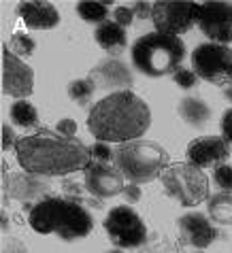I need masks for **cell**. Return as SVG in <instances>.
Returning a JSON list of instances; mask_svg holds the SVG:
<instances>
[{"label": "cell", "mask_w": 232, "mask_h": 253, "mask_svg": "<svg viewBox=\"0 0 232 253\" xmlns=\"http://www.w3.org/2000/svg\"><path fill=\"white\" fill-rule=\"evenodd\" d=\"M17 162L26 172L41 177H62L77 170H86L92 162L90 147L79 138H66L55 130L41 128L37 134L24 136L15 147Z\"/></svg>", "instance_id": "6da1fadb"}, {"label": "cell", "mask_w": 232, "mask_h": 253, "mask_svg": "<svg viewBox=\"0 0 232 253\" xmlns=\"http://www.w3.org/2000/svg\"><path fill=\"white\" fill-rule=\"evenodd\" d=\"M151 124V111L135 92H115L98 100L88 115V130L98 143H130L143 138Z\"/></svg>", "instance_id": "7a4b0ae2"}, {"label": "cell", "mask_w": 232, "mask_h": 253, "mask_svg": "<svg viewBox=\"0 0 232 253\" xmlns=\"http://www.w3.org/2000/svg\"><path fill=\"white\" fill-rule=\"evenodd\" d=\"M30 228L39 234H55L66 243L81 241L94 230L92 213L75 200L45 198L34 205L28 215Z\"/></svg>", "instance_id": "3957f363"}, {"label": "cell", "mask_w": 232, "mask_h": 253, "mask_svg": "<svg viewBox=\"0 0 232 253\" xmlns=\"http://www.w3.org/2000/svg\"><path fill=\"white\" fill-rule=\"evenodd\" d=\"M113 166L130 183H149L171 166L168 151L156 140L137 138L113 149Z\"/></svg>", "instance_id": "277c9868"}, {"label": "cell", "mask_w": 232, "mask_h": 253, "mask_svg": "<svg viewBox=\"0 0 232 253\" xmlns=\"http://www.w3.org/2000/svg\"><path fill=\"white\" fill-rule=\"evenodd\" d=\"M186 58V45L179 37L162 32L143 34L132 45V64L147 77L175 75Z\"/></svg>", "instance_id": "5b68a950"}, {"label": "cell", "mask_w": 232, "mask_h": 253, "mask_svg": "<svg viewBox=\"0 0 232 253\" xmlns=\"http://www.w3.org/2000/svg\"><path fill=\"white\" fill-rule=\"evenodd\" d=\"M162 187L181 207H196L209 200V177L202 172V168L189 162L168 166L162 172Z\"/></svg>", "instance_id": "8992f818"}, {"label": "cell", "mask_w": 232, "mask_h": 253, "mask_svg": "<svg viewBox=\"0 0 232 253\" xmlns=\"http://www.w3.org/2000/svg\"><path fill=\"white\" fill-rule=\"evenodd\" d=\"M194 73L198 79L217 87L232 85V49L220 43H202L192 53Z\"/></svg>", "instance_id": "52a82bcc"}, {"label": "cell", "mask_w": 232, "mask_h": 253, "mask_svg": "<svg viewBox=\"0 0 232 253\" xmlns=\"http://www.w3.org/2000/svg\"><path fill=\"white\" fill-rule=\"evenodd\" d=\"M104 232H107L109 241L115 247L122 249H135L140 247L147 241V228L140 215L128 205L115 207L109 211V215L104 217Z\"/></svg>", "instance_id": "ba28073f"}, {"label": "cell", "mask_w": 232, "mask_h": 253, "mask_svg": "<svg viewBox=\"0 0 232 253\" xmlns=\"http://www.w3.org/2000/svg\"><path fill=\"white\" fill-rule=\"evenodd\" d=\"M198 4L200 2H189V0H158L153 2L151 22L158 32L181 37L194 26Z\"/></svg>", "instance_id": "9c48e42d"}, {"label": "cell", "mask_w": 232, "mask_h": 253, "mask_svg": "<svg viewBox=\"0 0 232 253\" xmlns=\"http://www.w3.org/2000/svg\"><path fill=\"white\" fill-rule=\"evenodd\" d=\"M200 32L209 39V43L230 45L232 43V4L222 0H211V2L198 4V15H196Z\"/></svg>", "instance_id": "30bf717a"}, {"label": "cell", "mask_w": 232, "mask_h": 253, "mask_svg": "<svg viewBox=\"0 0 232 253\" xmlns=\"http://www.w3.org/2000/svg\"><path fill=\"white\" fill-rule=\"evenodd\" d=\"M83 187L90 196L102 200L113 198L117 194H124V177L115 166L100 164V162H90V166L83 170Z\"/></svg>", "instance_id": "8fae6325"}, {"label": "cell", "mask_w": 232, "mask_h": 253, "mask_svg": "<svg viewBox=\"0 0 232 253\" xmlns=\"http://www.w3.org/2000/svg\"><path fill=\"white\" fill-rule=\"evenodd\" d=\"M34 89V73L9 49H2V92L11 98L26 100Z\"/></svg>", "instance_id": "7c38bea8"}, {"label": "cell", "mask_w": 232, "mask_h": 253, "mask_svg": "<svg viewBox=\"0 0 232 253\" xmlns=\"http://www.w3.org/2000/svg\"><path fill=\"white\" fill-rule=\"evenodd\" d=\"M88 79H92L96 89H104V92H130L135 77L132 70L117 58H104L90 70Z\"/></svg>", "instance_id": "4fadbf2b"}, {"label": "cell", "mask_w": 232, "mask_h": 253, "mask_svg": "<svg viewBox=\"0 0 232 253\" xmlns=\"http://www.w3.org/2000/svg\"><path fill=\"white\" fill-rule=\"evenodd\" d=\"M2 187H4V194H9L11 198L24 202L28 207L30 202H37L39 205L41 200H45V196L51 189V183H49L47 177L19 170V172H11L2 183Z\"/></svg>", "instance_id": "5bb4252c"}, {"label": "cell", "mask_w": 232, "mask_h": 253, "mask_svg": "<svg viewBox=\"0 0 232 253\" xmlns=\"http://www.w3.org/2000/svg\"><path fill=\"white\" fill-rule=\"evenodd\" d=\"M186 156L189 164L198 168H207V166L217 168L226 164V160L230 158V145L224 136H200L189 140Z\"/></svg>", "instance_id": "9a60e30c"}, {"label": "cell", "mask_w": 232, "mask_h": 253, "mask_svg": "<svg viewBox=\"0 0 232 253\" xmlns=\"http://www.w3.org/2000/svg\"><path fill=\"white\" fill-rule=\"evenodd\" d=\"M177 230H179L181 241L196 249L211 247V245L217 241V236H220V232L213 226V221H209V217H205L202 213L181 215L177 221Z\"/></svg>", "instance_id": "2e32d148"}, {"label": "cell", "mask_w": 232, "mask_h": 253, "mask_svg": "<svg viewBox=\"0 0 232 253\" xmlns=\"http://www.w3.org/2000/svg\"><path fill=\"white\" fill-rule=\"evenodd\" d=\"M17 15L24 19L28 28L37 30H49L60 24V13L51 2L45 0H26L17 4Z\"/></svg>", "instance_id": "e0dca14e"}, {"label": "cell", "mask_w": 232, "mask_h": 253, "mask_svg": "<svg viewBox=\"0 0 232 253\" xmlns=\"http://www.w3.org/2000/svg\"><path fill=\"white\" fill-rule=\"evenodd\" d=\"M94 39H96V43L109 53V58H111V55H119L126 49V43H128L126 28L115 24L113 19L98 26L96 32H94Z\"/></svg>", "instance_id": "ac0fdd59"}, {"label": "cell", "mask_w": 232, "mask_h": 253, "mask_svg": "<svg viewBox=\"0 0 232 253\" xmlns=\"http://www.w3.org/2000/svg\"><path fill=\"white\" fill-rule=\"evenodd\" d=\"M179 117L192 128H202L211 119V107L200 96H186L179 102Z\"/></svg>", "instance_id": "d6986e66"}, {"label": "cell", "mask_w": 232, "mask_h": 253, "mask_svg": "<svg viewBox=\"0 0 232 253\" xmlns=\"http://www.w3.org/2000/svg\"><path fill=\"white\" fill-rule=\"evenodd\" d=\"M207 211L213 223L220 226H232V194H213L207 200Z\"/></svg>", "instance_id": "ffe728a7"}, {"label": "cell", "mask_w": 232, "mask_h": 253, "mask_svg": "<svg viewBox=\"0 0 232 253\" xmlns=\"http://www.w3.org/2000/svg\"><path fill=\"white\" fill-rule=\"evenodd\" d=\"M109 4L111 0H102V2H98V0H86V2H79L77 4V15H79L83 22L88 24H104L109 22Z\"/></svg>", "instance_id": "44dd1931"}, {"label": "cell", "mask_w": 232, "mask_h": 253, "mask_svg": "<svg viewBox=\"0 0 232 253\" xmlns=\"http://www.w3.org/2000/svg\"><path fill=\"white\" fill-rule=\"evenodd\" d=\"M11 122L19 128H34L39 124V111L30 100H15L11 104Z\"/></svg>", "instance_id": "7402d4cb"}, {"label": "cell", "mask_w": 232, "mask_h": 253, "mask_svg": "<svg viewBox=\"0 0 232 253\" xmlns=\"http://www.w3.org/2000/svg\"><path fill=\"white\" fill-rule=\"evenodd\" d=\"M66 92L73 102H77L79 107H86L90 102V98H92V94L96 92V85L92 83V79H73L68 83Z\"/></svg>", "instance_id": "603a6c76"}, {"label": "cell", "mask_w": 232, "mask_h": 253, "mask_svg": "<svg viewBox=\"0 0 232 253\" xmlns=\"http://www.w3.org/2000/svg\"><path fill=\"white\" fill-rule=\"evenodd\" d=\"M4 47L9 49L13 55H17L19 60H24V58H30V55L34 53L37 43H34L32 37H28V34H24V32H17L9 39V45H4Z\"/></svg>", "instance_id": "cb8c5ba5"}, {"label": "cell", "mask_w": 232, "mask_h": 253, "mask_svg": "<svg viewBox=\"0 0 232 253\" xmlns=\"http://www.w3.org/2000/svg\"><path fill=\"white\" fill-rule=\"evenodd\" d=\"M213 183L222 189L224 194H232V166L222 164L213 170Z\"/></svg>", "instance_id": "d4e9b609"}, {"label": "cell", "mask_w": 232, "mask_h": 253, "mask_svg": "<svg viewBox=\"0 0 232 253\" xmlns=\"http://www.w3.org/2000/svg\"><path fill=\"white\" fill-rule=\"evenodd\" d=\"M173 81L177 83L181 89H192V87L198 85V75L194 73V68H184L181 66L177 73L173 75Z\"/></svg>", "instance_id": "484cf974"}, {"label": "cell", "mask_w": 232, "mask_h": 253, "mask_svg": "<svg viewBox=\"0 0 232 253\" xmlns=\"http://www.w3.org/2000/svg\"><path fill=\"white\" fill-rule=\"evenodd\" d=\"M90 156H92V162H100V164H111L113 162V149L107 143H96L90 147Z\"/></svg>", "instance_id": "4316f807"}, {"label": "cell", "mask_w": 232, "mask_h": 253, "mask_svg": "<svg viewBox=\"0 0 232 253\" xmlns=\"http://www.w3.org/2000/svg\"><path fill=\"white\" fill-rule=\"evenodd\" d=\"M113 22L119 24L122 28H128L132 22H135V11H132V6H128V4L115 6V11H113Z\"/></svg>", "instance_id": "83f0119b"}, {"label": "cell", "mask_w": 232, "mask_h": 253, "mask_svg": "<svg viewBox=\"0 0 232 253\" xmlns=\"http://www.w3.org/2000/svg\"><path fill=\"white\" fill-rule=\"evenodd\" d=\"M2 253H28V247L15 236H2Z\"/></svg>", "instance_id": "f1b7e54d"}, {"label": "cell", "mask_w": 232, "mask_h": 253, "mask_svg": "<svg viewBox=\"0 0 232 253\" xmlns=\"http://www.w3.org/2000/svg\"><path fill=\"white\" fill-rule=\"evenodd\" d=\"M132 11H135V17L139 19H151L153 15V2H145V0H137L132 2Z\"/></svg>", "instance_id": "f546056e"}, {"label": "cell", "mask_w": 232, "mask_h": 253, "mask_svg": "<svg viewBox=\"0 0 232 253\" xmlns=\"http://www.w3.org/2000/svg\"><path fill=\"white\" fill-rule=\"evenodd\" d=\"M55 132L58 134H62V136H66V138H77L75 134H77V122L75 119H60L58 122V126H55Z\"/></svg>", "instance_id": "4dcf8cb0"}, {"label": "cell", "mask_w": 232, "mask_h": 253, "mask_svg": "<svg viewBox=\"0 0 232 253\" xmlns=\"http://www.w3.org/2000/svg\"><path fill=\"white\" fill-rule=\"evenodd\" d=\"M17 140H19V138H15V130H13L11 126L2 124V151L15 149V147H17Z\"/></svg>", "instance_id": "1f68e13d"}, {"label": "cell", "mask_w": 232, "mask_h": 253, "mask_svg": "<svg viewBox=\"0 0 232 253\" xmlns=\"http://www.w3.org/2000/svg\"><path fill=\"white\" fill-rule=\"evenodd\" d=\"M222 136L228 140V145H232V109H228L222 117Z\"/></svg>", "instance_id": "d6a6232c"}, {"label": "cell", "mask_w": 232, "mask_h": 253, "mask_svg": "<svg viewBox=\"0 0 232 253\" xmlns=\"http://www.w3.org/2000/svg\"><path fill=\"white\" fill-rule=\"evenodd\" d=\"M140 196H143V192H140V187L135 185V183H128L124 187V198L130 202V205H135V202L140 200Z\"/></svg>", "instance_id": "836d02e7"}, {"label": "cell", "mask_w": 232, "mask_h": 253, "mask_svg": "<svg viewBox=\"0 0 232 253\" xmlns=\"http://www.w3.org/2000/svg\"><path fill=\"white\" fill-rule=\"evenodd\" d=\"M224 98H226L228 102H232V85H228V87H224Z\"/></svg>", "instance_id": "e575fe53"}, {"label": "cell", "mask_w": 232, "mask_h": 253, "mask_svg": "<svg viewBox=\"0 0 232 253\" xmlns=\"http://www.w3.org/2000/svg\"><path fill=\"white\" fill-rule=\"evenodd\" d=\"M6 230H9V219H6V213L2 211V232L6 234Z\"/></svg>", "instance_id": "d590c367"}, {"label": "cell", "mask_w": 232, "mask_h": 253, "mask_svg": "<svg viewBox=\"0 0 232 253\" xmlns=\"http://www.w3.org/2000/svg\"><path fill=\"white\" fill-rule=\"evenodd\" d=\"M107 253H124V251H117V249H113V251H107Z\"/></svg>", "instance_id": "8d00e7d4"}, {"label": "cell", "mask_w": 232, "mask_h": 253, "mask_svg": "<svg viewBox=\"0 0 232 253\" xmlns=\"http://www.w3.org/2000/svg\"><path fill=\"white\" fill-rule=\"evenodd\" d=\"M192 253H205V251H192Z\"/></svg>", "instance_id": "74e56055"}]
</instances>
